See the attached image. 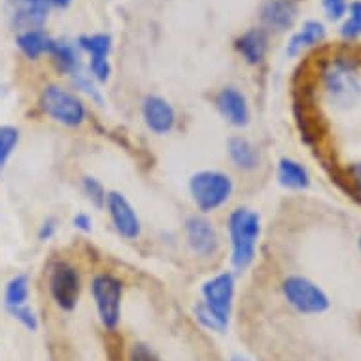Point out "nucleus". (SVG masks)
Masks as SVG:
<instances>
[{"label": "nucleus", "instance_id": "nucleus-1", "mask_svg": "<svg viewBox=\"0 0 361 361\" xmlns=\"http://www.w3.org/2000/svg\"><path fill=\"white\" fill-rule=\"evenodd\" d=\"M322 82L331 106L350 108L360 101L361 80L354 57H333L322 71Z\"/></svg>", "mask_w": 361, "mask_h": 361}, {"label": "nucleus", "instance_id": "nucleus-2", "mask_svg": "<svg viewBox=\"0 0 361 361\" xmlns=\"http://www.w3.org/2000/svg\"><path fill=\"white\" fill-rule=\"evenodd\" d=\"M227 229L231 238L233 267L237 271H244L255 259V250L261 235L259 214L250 208H237L229 214Z\"/></svg>", "mask_w": 361, "mask_h": 361}, {"label": "nucleus", "instance_id": "nucleus-3", "mask_svg": "<svg viewBox=\"0 0 361 361\" xmlns=\"http://www.w3.org/2000/svg\"><path fill=\"white\" fill-rule=\"evenodd\" d=\"M235 184L229 174L219 171H201L190 180V193L201 212L208 214L218 210L229 201Z\"/></svg>", "mask_w": 361, "mask_h": 361}, {"label": "nucleus", "instance_id": "nucleus-4", "mask_svg": "<svg viewBox=\"0 0 361 361\" xmlns=\"http://www.w3.org/2000/svg\"><path fill=\"white\" fill-rule=\"evenodd\" d=\"M38 102H40V110L48 118L66 127H80L87 118V108L82 99L57 83H49L42 89Z\"/></svg>", "mask_w": 361, "mask_h": 361}, {"label": "nucleus", "instance_id": "nucleus-5", "mask_svg": "<svg viewBox=\"0 0 361 361\" xmlns=\"http://www.w3.org/2000/svg\"><path fill=\"white\" fill-rule=\"evenodd\" d=\"M282 293L295 312L302 316H316L329 310L331 301L320 286L301 274H291L282 282Z\"/></svg>", "mask_w": 361, "mask_h": 361}, {"label": "nucleus", "instance_id": "nucleus-6", "mask_svg": "<svg viewBox=\"0 0 361 361\" xmlns=\"http://www.w3.org/2000/svg\"><path fill=\"white\" fill-rule=\"evenodd\" d=\"M91 295L104 329L116 331L121 322V299H123L121 280L110 273L97 274L91 282Z\"/></svg>", "mask_w": 361, "mask_h": 361}, {"label": "nucleus", "instance_id": "nucleus-7", "mask_svg": "<svg viewBox=\"0 0 361 361\" xmlns=\"http://www.w3.org/2000/svg\"><path fill=\"white\" fill-rule=\"evenodd\" d=\"M233 299H235V274L229 271L216 274L202 284V305L227 329L231 318Z\"/></svg>", "mask_w": 361, "mask_h": 361}, {"label": "nucleus", "instance_id": "nucleus-8", "mask_svg": "<svg viewBox=\"0 0 361 361\" xmlns=\"http://www.w3.org/2000/svg\"><path fill=\"white\" fill-rule=\"evenodd\" d=\"M49 291L61 310H74L82 291V280L76 269L68 263H57L49 274Z\"/></svg>", "mask_w": 361, "mask_h": 361}, {"label": "nucleus", "instance_id": "nucleus-9", "mask_svg": "<svg viewBox=\"0 0 361 361\" xmlns=\"http://www.w3.org/2000/svg\"><path fill=\"white\" fill-rule=\"evenodd\" d=\"M106 210L116 231L121 237L127 238V240H135V238L140 237L142 225H140L138 214L123 193L110 191L106 197Z\"/></svg>", "mask_w": 361, "mask_h": 361}, {"label": "nucleus", "instance_id": "nucleus-10", "mask_svg": "<svg viewBox=\"0 0 361 361\" xmlns=\"http://www.w3.org/2000/svg\"><path fill=\"white\" fill-rule=\"evenodd\" d=\"M6 13L10 23L19 30L44 29L49 18L46 0H6Z\"/></svg>", "mask_w": 361, "mask_h": 361}, {"label": "nucleus", "instance_id": "nucleus-11", "mask_svg": "<svg viewBox=\"0 0 361 361\" xmlns=\"http://www.w3.org/2000/svg\"><path fill=\"white\" fill-rule=\"evenodd\" d=\"M185 238H188L190 248L201 257H210L219 248L218 231L204 216L188 218V221H185Z\"/></svg>", "mask_w": 361, "mask_h": 361}, {"label": "nucleus", "instance_id": "nucleus-12", "mask_svg": "<svg viewBox=\"0 0 361 361\" xmlns=\"http://www.w3.org/2000/svg\"><path fill=\"white\" fill-rule=\"evenodd\" d=\"M297 16H299L297 0H267L259 12L263 29L271 32L290 30L295 25Z\"/></svg>", "mask_w": 361, "mask_h": 361}, {"label": "nucleus", "instance_id": "nucleus-13", "mask_svg": "<svg viewBox=\"0 0 361 361\" xmlns=\"http://www.w3.org/2000/svg\"><path fill=\"white\" fill-rule=\"evenodd\" d=\"M216 108L221 118L233 127H246L250 123L248 99L233 85H227L216 95Z\"/></svg>", "mask_w": 361, "mask_h": 361}, {"label": "nucleus", "instance_id": "nucleus-14", "mask_svg": "<svg viewBox=\"0 0 361 361\" xmlns=\"http://www.w3.org/2000/svg\"><path fill=\"white\" fill-rule=\"evenodd\" d=\"M144 123L154 135H169L176 125V112L166 99L148 95L142 102Z\"/></svg>", "mask_w": 361, "mask_h": 361}, {"label": "nucleus", "instance_id": "nucleus-15", "mask_svg": "<svg viewBox=\"0 0 361 361\" xmlns=\"http://www.w3.org/2000/svg\"><path fill=\"white\" fill-rule=\"evenodd\" d=\"M235 48L248 65L263 63L269 49V36L265 29H250L243 36H238Z\"/></svg>", "mask_w": 361, "mask_h": 361}, {"label": "nucleus", "instance_id": "nucleus-16", "mask_svg": "<svg viewBox=\"0 0 361 361\" xmlns=\"http://www.w3.org/2000/svg\"><path fill=\"white\" fill-rule=\"evenodd\" d=\"M227 154H229V159H231L233 165L244 172L255 171L261 163V154L257 146L244 137L229 138Z\"/></svg>", "mask_w": 361, "mask_h": 361}, {"label": "nucleus", "instance_id": "nucleus-17", "mask_svg": "<svg viewBox=\"0 0 361 361\" xmlns=\"http://www.w3.org/2000/svg\"><path fill=\"white\" fill-rule=\"evenodd\" d=\"M327 30L324 27V23L316 21V19H310V21H305L302 27L297 30L295 35L291 36L290 42H288V48H286V54L290 57H295L302 51V49L312 48V46H318L322 42L326 40Z\"/></svg>", "mask_w": 361, "mask_h": 361}, {"label": "nucleus", "instance_id": "nucleus-18", "mask_svg": "<svg viewBox=\"0 0 361 361\" xmlns=\"http://www.w3.org/2000/svg\"><path fill=\"white\" fill-rule=\"evenodd\" d=\"M49 55H51V61L57 66V71L63 72V74L74 76L82 71V55H80L78 44L66 40H54Z\"/></svg>", "mask_w": 361, "mask_h": 361}, {"label": "nucleus", "instance_id": "nucleus-19", "mask_svg": "<svg viewBox=\"0 0 361 361\" xmlns=\"http://www.w3.org/2000/svg\"><path fill=\"white\" fill-rule=\"evenodd\" d=\"M51 44H54V38L44 29L23 30V32H18V36H16V46L30 61L40 59L44 54H49Z\"/></svg>", "mask_w": 361, "mask_h": 361}, {"label": "nucleus", "instance_id": "nucleus-20", "mask_svg": "<svg viewBox=\"0 0 361 361\" xmlns=\"http://www.w3.org/2000/svg\"><path fill=\"white\" fill-rule=\"evenodd\" d=\"M276 178H279V184L286 190L302 191L310 185V174L307 166H302L299 161L290 159V157H282L279 161Z\"/></svg>", "mask_w": 361, "mask_h": 361}, {"label": "nucleus", "instance_id": "nucleus-21", "mask_svg": "<svg viewBox=\"0 0 361 361\" xmlns=\"http://www.w3.org/2000/svg\"><path fill=\"white\" fill-rule=\"evenodd\" d=\"M78 48L89 57H108L112 51V36L110 35H83L78 38Z\"/></svg>", "mask_w": 361, "mask_h": 361}, {"label": "nucleus", "instance_id": "nucleus-22", "mask_svg": "<svg viewBox=\"0 0 361 361\" xmlns=\"http://www.w3.org/2000/svg\"><path fill=\"white\" fill-rule=\"evenodd\" d=\"M29 291V276H27V274H18V276H13V279L6 284V291H4L6 308L27 305Z\"/></svg>", "mask_w": 361, "mask_h": 361}, {"label": "nucleus", "instance_id": "nucleus-23", "mask_svg": "<svg viewBox=\"0 0 361 361\" xmlns=\"http://www.w3.org/2000/svg\"><path fill=\"white\" fill-rule=\"evenodd\" d=\"M348 13V19H344L338 32L344 40H355L361 36V0L350 2Z\"/></svg>", "mask_w": 361, "mask_h": 361}, {"label": "nucleus", "instance_id": "nucleus-24", "mask_svg": "<svg viewBox=\"0 0 361 361\" xmlns=\"http://www.w3.org/2000/svg\"><path fill=\"white\" fill-rule=\"evenodd\" d=\"M19 129L12 125H2L0 127V166L6 165V161L12 157L13 149L19 144Z\"/></svg>", "mask_w": 361, "mask_h": 361}, {"label": "nucleus", "instance_id": "nucleus-25", "mask_svg": "<svg viewBox=\"0 0 361 361\" xmlns=\"http://www.w3.org/2000/svg\"><path fill=\"white\" fill-rule=\"evenodd\" d=\"M82 190H83V195L87 197L91 204L97 208H102L106 207V190H104V185L93 176H85L82 182Z\"/></svg>", "mask_w": 361, "mask_h": 361}, {"label": "nucleus", "instance_id": "nucleus-26", "mask_svg": "<svg viewBox=\"0 0 361 361\" xmlns=\"http://www.w3.org/2000/svg\"><path fill=\"white\" fill-rule=\"evenodd\" d=\"M89 76L95 82L106 83L112 76V65L108 57H89Z\"/></svg>", "mask_w": 361, "mask_h": 361}, {"label": "nucleus", "instance_id": "nucleus-27", "mask_svg": "<svg viewBox=\"0 0 361 361\" xmlns=\"http://www.w3.org/2000/svg\"><path fill=\"white\" fill-rule=\"evenodd\" d=\"M72 82H74L76 89H80V91H83L85 95L91 97V101H95L97 104H102L101 91L97 89L95 80L89 76V74H83V72L80 71L78 74H74V76H72Z\"/></svg>", "mask_w": 361, "mask_h": 361}, {"label": "nucleus", "instance_id": "nucleus-28", "mask_svg": "<svg viewBox=\"0 0 361 361\" xmlns=\"http://www.w3.org/2000/svg\"><path fill=\"white\" fill-rule=\"evenodd\" d=\"M8 312L12 314V318H16L25 329H29V331H36L38 329V318H36L35 310L27 307V305L8 308Z\"/></svg>", "mask_w": 361, "mask_h": 361}, {"label": "nucleus", "instance_id": "nucleus-29", "mask_svg": "<svg viewBox=\"0 0 361 361\" xmlns=\"http://www.w3.org/2000/svg\"><path fill=\"white\" fill-rule=\"evenodd\" d=\"M322 6L326 10L329 21H341L348 13V0H322Z\"/></svg>", "mask_w": 361, "mask_h": 361}, {"label": "nucleus", "instance_id": "nucleus-30", "mask_svg": "<svg viewBox=\"0 0 361 361\" xmlns=\"http://www.w3.org/2000/svg\"><path fill=\"white\" fill-rule=\"evenodd\" d=\"M195 318L199 320V324H201L202 327H207V329H210V331H216V333H224L225 327L219 324L216 318L212 316V312L208 310L204 305H197L195 307Z\"/></svg>", "mask_w": 361, "mask_h": 361}, {"label": "nucleus", "instance_id": "nucleus-31", "mask_svg": "<svg viewBox=\"0 0 361 361\" xmlns=\"http://www.w3.org/2000/svg\"><path fill=\"white\" fill-rule=\"evenodd\" d=\"M129 361H161L159 355L155 354L154 350L142 343H137L130 346Z\"/></svg>", "mask_w": 361, "mask_h": 361}, {"label": "nucleus", "instance_id": "nucleus-32", "mask_svg": "<svg viewBox=\"0 0 361 361\" xmlns=\"http://www.w3.org/2000/svg\"><path fill=\"white\" fill-rule=\"evenodd\" d=\"M72 224H74V227H76L78 231H82V233H89L91 229H93V219L83 212L76 214L74 219H72Z\"/></svg>", "mask_w": 361, "mask_h": 361}, {"label": "nucleus", "instance_id": "nucleus-33", "mask_svg": "<svg viewBox=\"0 0 361 361\" xmlns=\"http://www.w3.org/2000/svg\"><path fill=\"white\" fill-rule=\"evenodd\" d=\"M348 176L352 180V185H354L355 193L361 197V161L360 163H352L348 166Z\"/></svg>", "mask_w": 361, "mask_h": 361}, {"label": "nucleus", "instance_id": "nucleus-34", "mask_svg": "<svg viewBox=\"0 0 361 361\" xmlns=\"http://www.w3.org/2000/svg\"><path fill=\"white\" fill-rule=\"evenodd\" d=\"M55 231H57V221L54 218L46 219L44 224H42L40 231H38V238L40 240H49V238L54 237Z\"/></svg>", "mask_w": 361, "mask_h": 361}, {"label": "nucleus", "instance_id": "nucleus-35", "mask_svg": "<svg viewBox=\"0 0 361 361\" xmlns=\"http://www.w3.org/2000/svg\"><path fill=\"white\" fill-rule=\"evenodd\" d=\"M74 0H46L49 8H68Z\"/></svg>", "mask_w": 361, "mask_h": 361}, {"label": "nucleus", "instance_id": "nucleus-36", "mask_svg": "<svg viewBox=\"0 0 361 361\" xmlns=\"http://www.w3.org/2000/svg\"><path fill=\"white\" fill-rule=\"evenodd\" d=\"M231 361H250V360H246V357H243V355H233Z\"/></svg>", "mask_w": 361, "mask_h": 361}, {"label": "nucleus", "instance_id": "nucleus-37", "mask_svg": "<svg viewBox=\"0 0 361 361\" xmlns=\"http://www.w3.org/2000/svg\"><path fill=\"white\" fill-rule=\"evenodd\" d=\"M357 248H360V254H361V235H360V238H357Z\"/></svg>", "mask_w": 361, "mask_h": 361}]
</instances>
